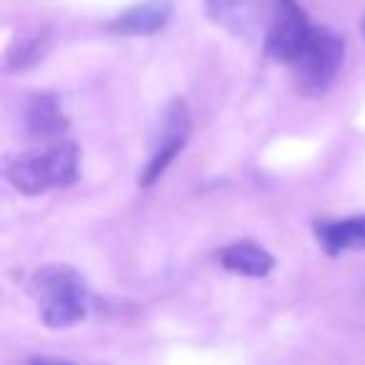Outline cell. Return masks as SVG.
Instances as JSON below:
<instances>
[{"instance_id":"6da1fadb","label":"cell","mask_w":365,"mask_h":365,"mask_svg":"<svg viewBox=\"0 0 365 365\" xmlns=\"http://www.w3.org/2000/svg\"><path fill=\"white\" fill-rule=\"evenodd\" d=\"M28 290L41 305V318L48 328H68L81 323L91 310V290L86 278L73 265H43L31 275Z\"/></svg>"},{"instance_id":"7a4b0ae2","label":"cell","mask_w":365,"mask_h":365,"mask_svg":"<svg viewBox=\"0 0 365 365\" xmlns=\"http://www.w3.org/2000/svg\"><path fill=\"white\" fill-rule=\"evenodd\" d=\"M81 175V148L61 140L43 150H26L6 163V178L18 193L41 195L51 188H68Z\"/></svg>"},{"instance_id":"3957f363","label":"cell","mask_w":365,"mask_h":365,"mask_svg":"<svg viewBox=\"0 0 365 365\" xmlns=\"http://www.w3.org/2000/svg\"><path fill=\"white\" fill-rule=\"evenodd\" d=\"M345 61V41L330 28H315L308 46L290 63L295 86L305 96H320L330 88Z\"/></svg>"},{"instance_id":"277c9868","label":"cell","mask_w":365,"mask_h":365,"mask_svg":"<svg viewBox=\"0 0 365 365\" xmlns=\"http://www.w3.org/2000/svg\"><path fill=\"white\" fill-rule=\"evenodd\" d=\"M265 3V53L280 63H293L308 46L315 26L298 0H263Z\"/></svg>"},{"instance_id":"5b68a950","label":"cell","mask_w":365,"mask_h":365,"mask_svg":"<svg viewBox=\"0 0 365 365\" xmlns=\"http://www.w3.org/2000/svg\"><path fill=\"white\" fill-rule=\"evenodd\" d=\"M190 130H193V115H190V108L185 101H173L165 110V118H163L160 125V135H158L155 145H153L150 160L143 168L140 178V188H150L153 182L168 170L173 160L178 158V153L185 148L190 138Z\"/></svg>"},{"instance_id":"8992f818","label":"cell","mask_w":365,"mask_h":365,"mask_svg":"<svg viewBox=\"0 0 365 365\" xmlns=\"http://www.w3.org/2000/svg\"><path fill=\"white\" fill-rule=\"evenodd\" d=\"M173 16V0H143L108 23V31L115 36H153L163 31Z\"/></svg>"},{"instance_id":"52a82bcc","label":"cell","mask_w":365,"mask_h":365,"mask_svg":"<svg viewBox=\"0 0 365 365\" xmlns=\"http://www.w3.org/2000/svg\"><path fill=\"white\" fill-rule=\"evenodd\" d=\"M315 238L328 255H340L345 250L365 248V215H353L343 220H315Z\"/></svg>"},{"instance_id":"ba28073f","label":"cell","mask_w":365,"mask_h":365,"mask_svg":"<svg viewBox=\"0 0 365 365\" xmlns=\"http://www.w3.org/2000/svg\"><path fill=\"white\" fill-rule=\"evenodd\" d=\"M218 260L225 270L245 278H265L275 268V258L255 240H238L225 245L218 253Z\"/></svg>"},{"instance_id":"9c48e42d","label":"cell","mask_w":365,"mask_h":365,"mask_svg":"<svg viewBox=\"0 0 365 365\" xmlns=\"http://www.w3.org/2000/svg\"><path fill=\"white\" fill-rule=\"evenodd\" d=\"M68 118L53 93H38L31 98L26 110V130L33 138H58L68 130Z\"/></svg>"},{"instance_id":"30bf717a","label":"cell","mask_w":365,"mask_h":365,"mask_svg":"<svg viewBox=\"0 0 365 365\" xmlns=\"http://www.w3.org/2000/svg\"><path fill=\"white\" fill-rule=\"evenodd\" d=\"M208 18L238 36H248L255 26V13L243 0H205Z\"/></svg>"},{"instance_id":"8fae6325","label":"cell","mask_w":365,"mask_h":365,"mask_svg":"<svg viewBox=\"0 0 365 365\" xmlns=\"http://www.w3.org/2000/svg\"><path fill=\"white\" fill-rule=\"evenodd\" d=\"M48 51H51V41H48L46 33H33V36L21 38V41L8 48L6 71L18 73V71H26V68L38 66L46 58Z\"/></svg>"},{"instance_id":"7c38bea8","label":"cell","mask_w":365,"mask_h":365,"mask_svg":"<svg viewBox=\"0 0 365 365\" xmlns=\"http://www.w3.org/2000/svg\"><path fill=\"white\" fill-rule=\"evenodd\" d=\"M360 33H363V38H365V18L360 21Z\"/></svg>"}]
</instances>
